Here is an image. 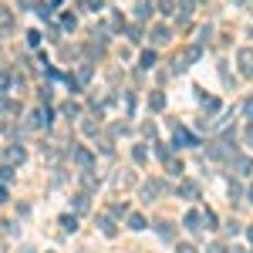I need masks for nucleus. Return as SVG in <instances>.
Segmentation results:
<instances>
[{"label":"nucleus","instance_id":"obj_27","mask_svg":"<svg viewBox=\"0 0 253 253\" xmlns=\"http://www.w3.org/2000/svg\"><path fill=\"white\" fill-rule=\"evenodd\" d=\"M155 3H159L162 14H172V0H155Z\"/></svg>","mask_w":253,"mask_h":253},{"label":"nucleus","instance_id":"obj_34","mask_svg":"<svg viewBox=\"0 0 253 253\" xmlns=\"http://www.w3.org/2000/svg\"><path fill=\"white\" fill-rule=\"evenodd\" d=\"M250 240H253V226H250Z\"/></svg>","mask_w":253,"mask_h":253},{"label":"nucleus","instance_id":"obj_4","mask_svg":"<svg viewBox=\"0 0 253 253\" xmlns=\"http://www.w3.org/2000/svg\"><path fill=\"white\" fill-rule=\"evenodd\" d=\"M74 162H78L84 172H91V162H95V159H91V152H88V149H74Z\"/></svg>","mask_w":253,"mask_h":253},{"label":"nucleus","instance_id":"obj_33","mask_svg":"<svg viewBox=\"0 0 253 253\" xmlns=\"http://www.w3.org/2000/svg\"><path fill=\"white\" fill-rule=\"evenodd\" d=\"M0 202H7V186H0Z\"/></svg>","mask_w":253,"mask_h":253},{"label":"nucleus","instance_id":"obj_10","mask_svg":"<svg viewBox=\"0 0 253 253\" xmlns=\"http://www.w3.org/2000/svg\"><path fill=\"white\" fill-rule=\"evenodd\" d=\"M128 230H145V219H142L138 213H132V216H128Z\"/></svg>","mask_w":253,"mask_h":253},{"label":"nucleus","instance_id":"obj_14","mask_svg":"<svg viewBox=\"0 0 253 253\" xmlns=\"http://www.w3.org/2000/svg\"><path fill=\"white\" fill-rule=\"evenodd\" d=\"M135 17H149V0H138L135 3Z\"/></svg>","mask_w":253,"mask_h":253},{"label":"nucleus","instance_id":"obj_11","mask_svg":"<svg viewBox=\"0 0 253 253\" xmlns=\"http://www.w3.org/2000/svg\"><path fill=\"white\" fill-rule=\"evenodd\" d=\"M159 192H162V183H149V186L142 189V196H149V199H152V196H159Z\"/></svg>","mask_w":253,"mask_h":253},{"label":"nucleus","instance_id":"obj_19","mask_svg":"<svg viewBox=\"0 0 253 253\" xmlns=\"http://www.w3.org/2000/svg\"><path fill=\"white\" fill-rule=\"evenodd\" d=\"M155 64V51H142V67H152Z\"/></svg>","mask_w":253,"mask_h":253},{"label":"nucleus","instance_id":"obj_12","mask_svg":"<svg viewBox=\"0 0 253 253\" xmlns=\"http://www.w3.org/2000/svg\"><path fill=\"white\" fill-rule=\"evenodd\" d=\"M202 223H206V230H216V213L206 209V213H202Z\"/></svg>","mask_w":253,"mask_h":253},{"label":"nucleus","instance_id":"obj_9","mask_svg":"<svg viewBox=\"0 0 253 253\" xmlns=\"http://www.w3.org/2000/svg\"><path fill=\"white\" fill-rule=\"evenodd\" d=\"M199 223H202L199 213H186V230H199Z\"/></svg>","mask_w":253,"mask_h":253},{"label":"nucleus","instance_id":"obj_30","mask_svg":"<svg viewBox=\"0 0 253 253\" xmlns=\"http://www.w3.org/2000/svg\"><path fill=\"white\" fill-rule=\"evenodd\" d=\"M132 155H135V162H145V149H142V145H135V152H132Z\"/></svg>","mask_w":253,"mask_h":253},{"label":"nucleus","instance_id":"obj_20","mask_svg":"<svg viewBox=\"0 0 253 253\" xmlns=\"http://www.w3.org/2000/svg\"><path fill=\"white\" fill-rule=\"evenodd\" d=\"M101 233H105V236H115V223H112V219H101Z\"/></svg>","mask_w":253,"mask_h":253},{"label":"nucleus","instance_id":"obj_23","mask_svg":"<svg viewBox=\"0 0 253 253\" xmlns=\"http://www.w3.org/2000/svg\"><path fill=\"white\" fill-rule=\"evenodd\" d=\"M61 27H64V31H74V14H64V17H61Z\"/></svg>","mask_w":253,"mask_h":253},{"label":"nucleus","instance_id":"obj_17","mask_svg":"<svg viewBox=\"0 0 253 253\" xmlns=\"http://www.w3.org/2000/svg\"><path fill=\"white\" fill-rule=\"evenodd\" d=\"M74 209H78V213H84V209H88V196H84V192H81V196H74Z\"/></svg>","mask_w":253,"mask_h":253},{"label":"nucleus","instance_id":"obj_2","mask_svg":"<svg viewBox=\"0 0 253 253\" xmlns=\"http://www.w3.org/2000/svg\"><path fill=\"white\" fill-rule=\"evenodd\" d=\"M236 61H240V71H243L247 78H253V51L250 48H243V51L236 54Z\"/></svg>","mask_w":253,"mask_h":253},{"label":"nucleus","instance_id":"obj_8","mask_svg":"<svg viewBox=\"0 0 253 253\" xmlns=\"http://www.w3.org/2000/svg\"><path fill=\"white\" fill-rule=\"evenodd\" d=\"M179 145H192V135L186 128H176V149H179Z\"/></svg>","mask_w":253,"mask_h":253},{"label":"nucleus","instance_id":"obj_15","mask_svg":"<svg viewBox=\"0 0 253 253\" xmlns=\"http://www.w3.org/2000/svg\"><path fill=\"white\" fill-rule=\"evenodd\" d=\"M152 37H155L159 44H162V41H169V27H155V31H152Z\"/></svg>","mask_w":253,"mask_h":253},{"label":"nucleus","instance_id":"obj_18","mask_svg":"<svg viewBox=\"0 0 253 253\" xmlns=\"http://www.w3.org/2000/svg\"><path fill=\"white\" fill-rule=\"evenodd\" d=\"M0 179H3V183H10V179H14V166H7V162H3V166H0Z\"/></svg>","mask_w":253,"mask_h":253},{"label":"nucleus","instance_id":"obj_16","mask_svg":"<svg viewBox=\"0 0 253 253\" xmlns=\"http://www.w3.org/2000/svg\"><path fill=\"white\" fill-rule=\"evenodd\" d=\"M166 169H169L172 176H179V172H183V162H176V159H166Z\"/></svg>","mask_w":253,"mask_h":253},{"label":"nucleus","instance_id":"obj_25","mask_svg":"<svg viewBox=\"0 0 253 253\" xmlns=\"http://www.w3.org/2000/svg\"><path fill=\"white\" fill-rule=\"evenodd\" d=\"M84 10H91V14H98V10H101V0H84Z\"/></svg>","mask_w":253,"mask_h":253},{"label":"nucleus","instance_id":"obj_26","mask_svg":"<svg viewBox=\"0 0 253 253\" xmlns=\"http://www.w3.org/2000/svg\"><path fill=\"white\" fill-rule=\"evenodd\" d=\"M27 44H31V48H37V44H41V34H37V31H31V34H27Z\"/></svg>","mask_w":253,"mask_h":253},{"label":"nucleus","instance_id":"obj_5","mask_svg":"<svg viewBox=\"0 0 253 253\" xmlns=\"http://www.w3.org/2000/svg\"><path fill=\"white\" fill-rule=\"evenodd\" d=\"M20 112V101H14V98H0V115H17Z\"/></svg>","mask_w":253,"mask_h":253},{"label":"nucleus","instance_id":"obj_1","mask_svg":"<svg viewBox=\"0 0 253 253\" xmlns=\"http://www.w3.org/2000/svg\"><path fill=\"white\" fill-rule=\"evenodd\" d=\"M3 159H7V166H20V162L27 159V152H24V145H10V149L3 152Z\"/></svg>","mask_w":253,"mask_h":253},{"label":"nucleus","instance_id":"obj_6","mask_svg":"<svg viewBox=\"0 0 253 253\" xmlns=\"http://www.w3.org/2000/svg\"><path fill=\"white\" fill-rule=\"evenodd\" d=\"M10 27H14V10L0 7V31H10Z\"/></svg>","mask_w":253,"mask_h":253},{"label":"nucleus","instance_id":"obj_28","mask_svg":"<svg viewBox=\"0 0 253 253\" xmlns=\"http://www.w3.org/2000/svg\"><path fill=\"white\" fill-rule=\"evenodd\" d=\"M81 128H84V135H95V132H98V125H95L91 118H88V122H84V125H81Z\"/></svg>","mask_w":253,"mask_h":253},{"label":"nucleus","instance_id":"obj_21","mask_svg":"<svg viewBox=\"0 0 253 253\" xmlns=\"http://www.w3.org/2000/svg\"><path fill=\"white\" fill-rule=\"evenodd\" d=\"M61 112H64V115H67V118H74V115H78V112H81V108H78V105H74V101H67V105H64Z\"/></svg>","mask_w":253,"mask_h":253},{"label":"nucleus","instance_id":"obj_32","mask_svg":"<svg viewBox=\"0 0 253 253\" xmlns=\"http://www.w3.org/2000/svg\"><path fill=\"white\" fill-rule=\"evenodd\" d=\"M179 253H196V250H192L189 243H183V247H179Z\"/></svg>","mask_w":253,"mask_h":253},{"label":"nucleus","instance_id":"obj_24","mask_svg":"<svg viewBox=\"0 0 253 253\" xmlns=\"http://www.w3.org/2000/svg\"><path fill=\"white\" fill-rule=\"evenodd\" d=\"M112 27L122 31V27H125V17H122V14H112Z\"/></svg>","mask_w":253,"mask_h":253},{"label":"nucleus","instance_id":"obj_31","mask_svg":"<svg viewBox=\"0 0 253 253\" xmlns=\"http://www.w3.org/2000/svg\"><path fill=\"white\" fill-rule=\"evenodd\" d=\"M0 91H7V74L0 71Z\"/></svg>","mask_w":253,"mask_h":253},{"label":"nucleus","instance_id":"obj_29","mask_svg":"<svg viewBox=\"0 0 253 253\" xmlns=\"http://www.w3.org/2000/svg\"><path fill=\"white\" fill-rule=\"evenodd\" d=\"M162 105H166V98H162V95L155 91V95H152V108H162Z\"/></svg>","mask_w":253,"mask_h":253},{"label":"nucleus","instance_id":"obj_22","mask_svg":"<svg viewBox=\"0 0 253 253\" xmlns=\"http://www.w3.org/2000/svg\"><path fill=\"white\" fill-rule=\"evenodd\" d=\"M236 169H240V172L247 176V172H250V169H253V162H250V159H236Z\"/></svg>","mask_w":253,"mask_h":253},{"label":"nucleus","instance_id":"obj_13","mask_svg":"<svg viewBox=\"0 0 253 253\" xmlns=\"http://www.w3.org/2000/svg\"><path fill=\"white\" fill-rule=\"evenodd\" d=\"M61 226L67 233H74V230H78V219H74V216H61Z\"/></svg>","mask_w":253,"mask_h":253},{"label":"nucleus","instance_id":"obj_3","mask_svg":"<svg viewBox=\"0 0 253 253\" xmlns=\"http://www.w3.org/2000/svg\"><path fill=\"white\" fill-rule=\"evenodd\" d=\"M51 125V108H37L31 115V128H48Z\"/></svg>","mask_w":253,"mask_h":253},{"label":"nucleus","instance_id":"obj_7","mask_svg":"<svg viewBox=\"0 0 253 253\" xmlns=\"http://www.w3.org/2000/svg\"><path fill=\"white\" fill-rule=\"evenodd\" d=\"M179 192H183L186 199H196V196H199V186H196V183H189V179H186V183L179 186Z\"/></svg>","mask_w":253,"mask_h":253}]
</instances>
